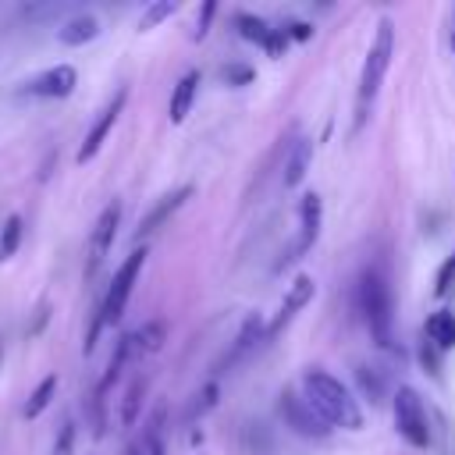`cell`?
<instances>
[{
  "label": "cell",
  "mask_w": 455,
  "mask_h": 455,
  "mask_svg": "<svg viewBox=\"0 0 455 455\" xmlns=\"http://www.w3.org/2000/svg\"><path fill=\"white\" fill-rule=\"evenodd\" d=\"M391 53H395V25L391 18H380L377 21V36H373V46L363 60V75H359V92H355V132L366 124L370 117V107L380 92V82H384V71L391 64Z\"/></svg>",
  "instance_id": "cell-2"
},
{
  "label": "cell",
  "mask_w": 455,
  "mask_h": 455,
  "mask_svg": "<svg viewBox=\"0 0 455 455\" xmlns=\"http://www.w3.org/2000/svg\"><path fill=\"white\" fill-rule=\"evenodd\" d=\"M135 341H139V352H160L164 341H167V323L164 320H149L135 331Z\"/></svg>",
  "instance_id": "cell-21"
},
{
  "label": "cell",
  "mask_w": 455,
  "mask_h": 455,
  "mask_svg": "<svg viewBox=\"0 0 455 455\" xmlns=\"http://www.w3.org/2000/svg\"><path fill=\"white\" fill-rule=\"evenodd\" d=\"M124 455H146V444H128V451Z\"/></svg>",
  "instance_id": "cell-33"
},
{
  "label": "cell",
  "mask_w": 455,
  "mask_h": 455,
  "mask_svg": "<svg viewBox=\"0 0 455 455\" xmlns=\"http://www.w3.org/2000/svg\"><path fill=\"white\" fill-rule=\"evenodd\" d=\"M235 28H238V36L242 39H249V43H267V36H270V25L259 18V14H249V11H238L235 14Z\"/></svg>",
  "instance_id": "cell-20"
},
{
  "label": "cell",
  "mask_w": 455,
  "mask_h": 455,
  "mask_svg": "<svg viewBox=\"0 0 455 455\" xmlns=\"http://www.w3.org/2000/svg\"><path fill=\"white\" fill-rule=\"evenodd\" d=\"M224 82H228V85H249V82H252V68H245V64H228V68H224Z\"/></svg>",
  "instance_id": "cell-27"
},
{
  "label": "cell",
  "mask_w": 455,
  "mask_h": 455,
  "mask_svg": "<svg viewBox=\"0 0 455 455\" xmlns=\"http://www.w3.org/2000/svg\"><path fill=\"white\" fill-rule=\"evenodd\" d=\"M451 50H455V32H451Z\"/></svg>",
  "instance_id": "cell-34"
},
{
  "label": "cell",
  "mask_w": 455,
  "mask_h": 455,
  "mask_svg": "<svg viewBox=\"0 0 455 455\" xmlns=\"http://www.w3.org/2000/svg\"><path fill=\"white\" fill-rule=\"evenodd\" d=\"M320 224H323V203H320V196L316 192H306L302 196V203H299V242L291 245V252L281 259V267L284 263H291V259H299L302 252H309L313 249V242L320 238Z\"/></svg>",
  "instance_id": "cell-8"
},
{
  "label": "cell",
  "mask_w": 455,
  "mask_h": 455,
  "mask_svg": "<svg viewBox=\"0 0 455 455\" xmlns=\"http://www.w3.org/2000/svg\"><path fill=\"white\" fill-rule=\"evenodd\" d=\"M359 309H363V320L373 334V341L380 348H391L395 345V302H391V284L380 270H363L359 277Z\"/></svg>",
  "instance_id": "cell-3"
},
{
  "label": "cell",
  "mask_w": 455,
  "mask_h": 455,
  "mask_svg": "<svg viewBox=\"0 0 455 455\" xmlns=\"http://www.w3.org/2000/svg\"><path fill=\"white\" fill-rule=\"evenodd\" d=\"M313 295H316V281L309 277V274H299L291 284H288V291H284V302H281V309H277V316H274V323L267 327V334L274 338L299 309H306L309 302H313Z\"/></svg>",
  "instance_id": "cell-11"
},
{
  "label": "cell",
  "mask_w": 455,
  "mask_h": 455,
  "mask_svg": "<svg viewBox=\"0 0 455 455\" xmlns=\"http://www.w3.org/2000/svg\"><path fill=\"white\" fill-rule=\"evenodd\" d=\"M213 405H217V384H206L203 395H199V402H196V409H192V416H203V412L213 409Z\"/></svg>",
  "instance_id": "cell-28"
},
{
  "label": "cell",
  "mask_w": 455,
  "mask_h": 455,
  "mask_svg": "<svg viewBox=\"0 0 455 455\" xmlns=\"http://www.w3.org/2000/svg\"><path fill=\"white\" fill-rule=\"evenodd\" d=\"M142 263H146V249H135V252H128V259L117 267L114 281H110V288H107V295H103V302H100V309H96V316H92V327H89V338H85V352H92L96 334H100L103 327H110V323L121 320V313H124V306H128V295H132V288H135V277H139Z\"/></svg>",
  "instance_id": "cell-4"
},
{
  "label": "cell",
  "mask_w": 455,
  "mask_h": 455,
  "mask_svg": "<svg viewBox=\"0 0 455 455\" xmlns=\"http://www.w3.org/2000/svg\"><path fill=\"white\" fill-rule=\"evenodd\" d=\"M100 36V21L92 18V14H78V18H71L60 32H57V39L64 43V46H85V43H92Z\"/></svg>",
  "instance_id": "cell-16"
},
{
  "label": "cell",
  "mask_w": 455,
  "mask_h": 455,
  "mask_svg": "<svg viewBox=\"0 0 455 455\" xmlns=\"http://www.w3.org/2000/svg\"><path fill=\"white\" fill-rule=\"evenodd\" d=\"M213 11H217V4L206 0V4H203V14H199V25H196V39H203V36L210 32V18H213Z\"/></svg>",
  "instance_id": "cell-30"
},
{
  "label": "cell",
  "mask_w": 455,
  "mask_h": 455,
  "mask_svg": "<svg viewBox=\"0 0 455 455\" xmlns=\"http://www.w3.org/2000/svg\"><path fill=\"white\" fill-rule=\"evenodd\" d=\"M302 391L306 402L323 416L327 427H341V430H363V409L352 398V391L331 377L327 370H306L302 377Z\"/></svg>",
  "instance_id": "cell-1"
},
{
  "label": "cell",
  "mask_w": 455,
  "mask_h": 455,
  "mask_svg": "<svg viewBox=\"0 0 455 455\" xmlns=\"http://www.w3.org/2000/svg\"><path fill=\"white\" fill-rule=\"evenodd\" d=\"M71 448H75V423L64 419L60 434H57V444H53V455H71Z\"/></svg>",
  "instance_id": "cell-26"
},
{
  "label": "cell",
  "mask_w": 455,
  "mask_h": 455,
  "mask_svg": "<svg viewBox=\"0 0 455 455\" xmlns=\"http://www.w3.org/2000/svg\"><path fill=\"white\" fill-rule=\"evenodd\" d=\"M192 196V185H181V188H174V192H167L164 199H156V206L139 220V238H146V235H153L160 224H167V217L185 203Z\"/></svg>",
  "instance_id": "cell-12"
},
{
  "label": "cell",
  "mask_w": 455,
  "mask_h": 455,
  "mask_svg": "<svg viewBox=\"0 0 455 455\" xmlns=\"http://www.w3.org/2000/svg\"><path fill=\"white\" fill-rule=\"evenodd\" d=\"M309 36H313V28H309L306 21H291V25H288V39H299V43H306Z\"/></svg>",
  "instance_id": "cell-31"
},
{
  "label": "cell",
  "mask_w": 455,
  "mask_h": 455,
  "mask_svg": "<svg viewBox=\"0 0 455 455\" xmlns=\"http://www.w3.org/2000/svg\"><path fill=\"white\" fill-rule=\"evenodd\" d=\"M309 160H313V142L309 139H299L284 160V188H299L306 171H309Z\"/></svg>",
  "instance_id": "cell-15"
},
{
  "label": "cell",
  "mask_w": 455,
  "mask_h": 455,
  "mask_svg": "<svg viewBox=\"0 0 455 455\" xmlns=\"http://www.w3.org/2000/svg\"><path fill=\"white\" fill-rule=\"evenodd\" d=\"M259 334H263V316H259V313L245 316V323H242V331H238V338H235V348H231L228 359H224V366H235V363L259 341Z\"/></svg>",
  "instance_id": "cell-17"
},
{
  "label": "cell",
  "mask_w": 455,
  "mask_h": 455,
  "mask_svg": "<svg viewBox=\"0 0 455 455\" xmlns=\"http://www.w3.org/2000/svg\"><path fill=\"white\" fill-rule=\"evenodd\" d=\"M423 334L430 338L434 348H455V313L451 309H437L427 316Z\"/></svg>",
  "instance_id": "cell-14"
},
{
  "label": "cell",
  "mask_w": 455,
  "mask_h": 455,
  "mask_svg": "<svg viewBox=\"0 0 455 455\" xmlns=\"http://www.w3.org/2000/svg\"><path fill=\"white\" fill-rule=\"evenodd\" d=\"M196 92H199V71H185V75L178 78V85H174V92H171V107H167V114H171L174 124H181V121L188 117V110H192V103H196Z\"/></svg>",
  "instance_id": "cell-13"
},
{
  "label": "cell",
  "mask_w": 455,
  "mask_h": 455,
  "mask_svg": "<svg viewBox=\"0 0 455 455\" xmlns=\"http://www.w3.org/2000/svg\"><path fill=\"white\" fill-rule=\"evenodd\" d=\"M281 416H284V423H288L295 434H302V437H327V434H331V427H327L323 416L306 402V395H295L291 387L281 391Z\"/></svg>",
  "instance_id": "cell-6"
},
{
  "label": "cell",
  "mask_w": 455,
  "mask_h": 455,
  "mask_svg": "<svg viewBox=\"0 0 455 455\" xmlns=\"http://www.w3.org/2000/svg\"><path fill=\"white\" fill-rule=\"evenodd\" d=\"M355 373H359V384H363V391H366V395L377 402V398H380V377H373V373H366V370H355Z\"/></svg>",
  "instance_id": "cell-29"
},
{
  "label": "cell",
  "mask_w": 455,
  "mask_h": 455,
  "mask_svg": "<svg viewBox=\"0 0 455 455\" xmlns=\"http://www.w3.org/2000/svg\"><path fill=\"white\" fill-rule=\"evenodd\" d=\"M146 455H164V444H160L156 434H149V441H146Z\"/></svg>",
  "instance_id": "cell-32"
},
{
  "label": "cell",
  "mask_w": 455,
  "mask_h": 455,
  "mask_svg": "<svg viewBox=\"0 0 455 455\" xmlns=\"http://www.w3.org/2000/svg\"><path fill=\"white\" fill-rule=\"evenodd\" d=\"M53 391H57V377L50 373V377H43V380H39V384L32 387V395H28V402L21 405V416H25V419H36V416H39V412H43V409L50 405V398H53Z\"/></svg>",
  "instance_id": "cell-18"
},
{
  "label": "cell",
  "mask_w": 455,
  "mask_h": 455,
  "mask_svg": "<svg viewBox=\"0 0 455 455\" xmlns=\"http://www.w3.org/2000/svg\"><path fill=\"white\" fill-rule=\"evenodd\" d=\"M21 235H25V224H21L18 213H11V217L4 220V228H0V263H7V259L21 249Z\"/></svg>",
  "instance_id": "cell-19"
},
{
  "label": "cell",
  "mask_w": 455,
  "mask_h": 455,
  "mask_svg": "<svg viewBox=\"0 0 455 455\" xmlns=\"http://www.w3.org/2000/svg\"><path fill=\"white\" fill-rule=\"evenodd\" d=\"M451 284H455V252L441 263V270H437V281H434V295L437 299H444L448 291H451Z\"/></svg>",
  "instance_id": "cell-24"
},
{
  "label": "cell",
  "mask_w": 455,
  "mask_h": 455,
  "mask_svg": "<svg viewBox=\"0 0 455 455\" xmlns=\"http://www.w3.org/2000/svg\"><path fill=\"white\" fill-rule=\"evenodd\" d=\"M174 11H178V4H174V0H156V4H149V7L142 11V18H139V28H142V32H149L153 25H160L164 18H171Z\"/></svg>",
  "instance_id": "cell-23"
},
{
  "label": "cell",
  "mask_w": 455,
  "mask_h": 455,
  "mask_svg": "<svg viewBox=\"0 0 455 455\" xmlns=\"http://www.w3.org/2000/svg\"><path fill=\"white\" fill-rule=\"evenodd\" d=\"M117 224H121V203L114 199V203L103 206V213H100L96 224H92V238H89V274H92V270L103 263V256L110 252L114 235H117Z\"/></svg>",
  "instance_id": "cell-10"
},
{
  "label": "cell",
  "mask_w": 455,
  "mask_h": 455,
  "mask_svg": "<svg viewBox=\"0 0 455 455\" xmlns=\"http://www.w3.org/2000/svg\"><path fill=\"white\" fill-rule=\"evenodd\" d=\"M75 85H78V71L71 64H57V68H46L43 75L28 78L21 85V92L25 96H43V100H64V96L75 92Z\"/></svg>",
  "instance_id": "cell-7"
},
{
  "label": "cell",
  "mask_w": 455,
  "mask_h": 455,
  "mask_svg": "<svg viewBox=\"0 0 455 455\" xmlns=\"http://www.w3.org/2000/svg\"><path fill=\"white\" fill-rule=\"evenodd\" d=\"M263 50H267V57H284V50H288V28H270Z\"/></svg>",
  "instance_id": "cell-25"
},
{
  "label": "cell",
  "mask_w": 455,
  "mask_h": 455,
  "mask_svg": "<svg viewBox=\"0 0 455 455\" xmlns=\"http://www.w3.org/2000/svg\"><path fill=\"white\" fill-rule=\"evenodd\" d=\"M142 391H146V380H142V377H135V380H132V387L124 391V402H121V423H124V427H132V423H135L139 405H142Z\"/></svg>",
  "instance_id": "cell-22"
},
{
  "label": "cell",
  "mask_w": 455,
  "mask_h": 455,
  "mask_svg": "<svg viewBox=\"0 0 455 455\" xmlns=\"http://www.w3.org/2000/svg\"><path fill=\"white\" fill-rule=\"evenodd\" d=\"M395 427H398L405 444H412V448H427L430 444V423H427L423 398L409 384H402L395 391Z\"/></svg>",
  "instance_id": "cell-5"
},
{
  "label": "cell",
  "mask_w": 455,
  "mask_h": 455,
  "mask_svg": "<svg viewBox=\"0 0 455 455\" xmlns=\"http://www.w3.org/2000/svg\"><path fill=\"white\" fill-rule=\"evenodd\" d=\"M124 100H128V92L121 89V92H117V96H114V100H110V103L100 110V117L92 121V128L85 132V139H82V146H78V153H75V160H78V164H89V160L100 153V146L107 142L110 128L117 124V114L124 110Z\"/></svg>",
  "instance_id": "cell-9"
}]
</instances>
